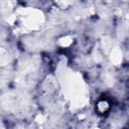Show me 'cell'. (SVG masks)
<instances>
[{"label":"cell","instance_id":"cell-1","mask_svg":"<svg viewBox=\"0 0 129 129\" xmlns=\"http://www.w3.org/2000/svg\"><path fill=\"white\" fill-rule=\"evenodd\" d=\"M96 109L99 112V114H105V112H107L110 109V103L107 100H100L97 103Z\"/></svg>","mask_w":129,"mask_h":129}]
</instances>
